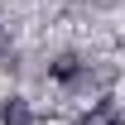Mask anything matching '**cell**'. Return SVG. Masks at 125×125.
<instances>
[{
  "label": "cell",
  "mask_w": 125,
  "mask_h": 125,
  "mask_svg": "<svg viewBox=\"0 0 125 125\" xmlns=\"http://www.w3.org/2000/svg\"><path fill=\"white\" fill-rule=\"evenodd\" d=\"M0 125H34V111L24 96H5L0 101Z\"/></svg>",
  "instance_id": "cell-1"
},
{
  "label": "cell",
  "mask_w": 125,
  "mask_h": 125,
  "mask_svg": "<svg viewBox=\"0 0 125 125\" xmlns=\"http://www.w3.org/2000/svg\"><path fill=\"white\" fill-rule=\"evenodd\" d=\"M87 125H120V111H115V101H111V96H106V101H96V111L87 115Z\"/></svg>",
  "instance_id": "cell-3"
},
{
  "label": "cell",
  "mask_w": 125,
  "mask_h": 125,
  "mask_svg": "<svg viewBox=\"0 0 125 125\" xmlns=\"http://www.w3.org/2000/svg\"><path fill=\"white\" fill-rule=\"evenodd\" d=\"M48 77H53V82H77L82 77V58H77V53H58V58L48 62Z\"/></svg>",
  "instance_id": "cell-2"
},
{
  "label": "cell",
  "mask_w": 125,
  "mask_h": 125,
  "mask_svg": "<svg viewBox=\"0 0 125 125\" xmlns=\"http://www.w3.org/2000/svg\"><path fill=\"white\" fill-rule=\"evenodd\" d=\"M5 48H10V39H5V34H0V53H5Z\"/></svg>",
  "instance_id": "cell-4"
}]
</instances>
